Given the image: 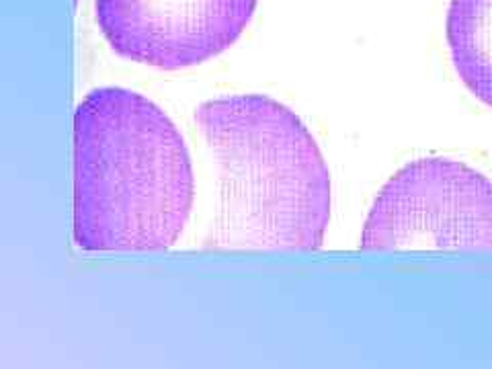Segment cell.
I'll use <instances>...</instances> for the list:
<instances>
[{
    "instance_id": "5",
    "label": "cell",
    "mask_w": 492,
    "mask_h": 369,
    "mask_svg": "<svg viewBox=\"0 0 492 369\" xmlns=\"http://www.w3.org/2000/svg\"><path fill=\"white\" fill-rule=\"evenodd\" d=\"M447 41L459 78L492 109V0H451Z\"/></svg>"
},
{
    "instance_id": "3",
    "label": "cell",
    "mask_w": 492,
    "mask_h": 369,
    "mask_svg": "<svg viewBox=\"0 0 492 369\" xmlns=\"http://www.w3.org/2000/svg\"><path fill=\"white\" fill-rule=\"evenodd\" d=\"M361 249H492V182L455 160L406 164L380 191Z\"/></svg>"
},
{
    "instance_id": "1",
    "label": "cell",
    "mask_w": 492,
    "mask_h": 369,
    "mask_svg": "<svg viewBox=\"0 0 492 369\" xmlns=\"http://www.w3.org/2000/svg\"><path fill=\"white\" fill-rule=\"evenodd\" d=\"M174 123L128 88L90 90L74 113V240L84 251H164L193 207Z\"/></svg>"
},
{
    "instance_id": "4",
    "label": "cell",
    "mask_w": 492,
    "mask_h": 369,
    "mask_svg": "<svg viewBox=\"0 0 492 369\" xmlns=\"http://www.w3.org/2000/svg\"><path fill=\"white\" fill-rule=\"evenodd\" d=\"M259 0H97L109 45L138 64L178 70L228 49Z\"/></svg>"
},
{
    "instance_id": "2",
    "label": "cell",
    "mask_w": 492,
    "mask_h": 369,
    "mask_svg": "<svg viewBox=\"0 0 492 369\" xmlns=\"http://www.w3.org/2000/svg\"><path fill=\"white\" fill-rule=\"evenodd\" d=\"M195 121L211 154L213 249L314 251L330 220V174L301 119L265 95L203 103Z\"/></svg>"
}]
</instances>
